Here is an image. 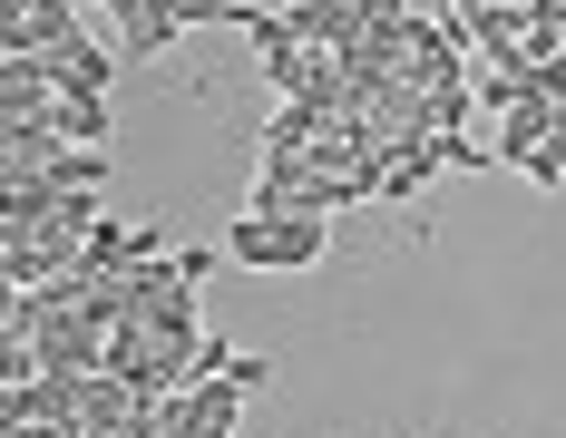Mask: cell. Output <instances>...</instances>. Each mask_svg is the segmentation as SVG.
Returning <instances> with one entry per match:
<instances>
[{"label": "cell", "mask_w": 566, "mask_h": 438, "mask_svg": "<svg viewBox=\"0 0 566 438\" xmlns=\"http://www.w3.org/2000/svg\"><path fill=\"white\" fill-rule=\"evenodd\" d=\"M489 157L517 165V175H537V185H557L566 175V108H547V98L527 88V98L499 117V147H489Z\"/></svg>", "instance_id": "6da1fadb"}, {"label": "cell", "mask_w": 566, "mask_h": 438, "mask_svg": "<svg viewBox=\"0 0 566 438\" xmlns=\"http://www.w3.org/2000/svg\"><path fill=\"white\" fill-rule=\"evenodd\" d=\"M226 254L264 264V274H303V264H323V215H234Z\"/></svg>", "instance_id": "7a4b0ae2"}, {"label": "cell", "mask_w": 566, "mask_h": 438, "mask_svg": "<svg viewBox=\"0 0 566 438\" xmlns=\"http://www.w3.org/2000/svg\"><path fill=\"white\" fill-rule=\"evenodd\" d=\"M30 351H40V381H88V371L108 361V312L78 302V312H59V322L30 331Z\"/></svg>", "instance_id": "3957f363"}, {"label": "cell", "mask_w": 566, "mask_h": 438, "mask_svg": "<svg viewBox=\"0 0 566 438\" xmlns=\"http://www.w3.org/2000/svg\"><path fill=\"white\" fill-rule=\"evenodd\" d=\"M391 78H410V88H469V40H459L450 10H420V20H410Z\"/></svg>", "instance_id": "277c9868"}, {"label": "cell", "mask_w": 566, "mask_h": 438, "mask_svg": "<svg viewBox=\"0 0 566 438\" xmlns=\"http://www.w3.org/2000/svg\"><path fill=\"white\" fill-rule=\"evenodd\" d=\"M196 20H234V30H244L254 10H244V0H127V10H117V40L157 58L176 30H196Z\"/></svg>", "instance_id": "5b68a950"}, {"label": "cell", "mask_w": 566, "mask_h": 438, "mask_svg": "<svg viewBox=\"0 0 566 438\" xmlns=\"http://www.w3.org/2000/svg\"><path fill=\"white\" fill-rule=\"evenodd\" d=\"M30 127H50L59 147H108V98L59 88V98H40V117H30Z\"/></svg>", "instance_id": "8992f818"}, {"label": "cell", "mask_w": 566, "mask_h": 438, "mask_svg": "<svg viewBox=\"0 0 566 438\" xmlns=\"http://www.w3.org/2000/svg\"><path fill=\"white\" fill-rule=\"evenodd\" d=\"M40 68H50V88H88V98H108V68L117 58L78 30V40H59V50H40Z\"/></svg>", "instance_id": "52a82bcc"}, {"label": "cell", "mask_w": 566, "mask_h": 438, "mask_svg": "<svg viewBox=\"0 0 566 438\" xmlns=\"http://www.w3.org/2000/svg\"><path fill=\"white\" fill-rule=\"evenodd\" d=\"M108 10H127V0H108Z\"/></svg>", "instance_id": "ba28073f"}]
</instances>
